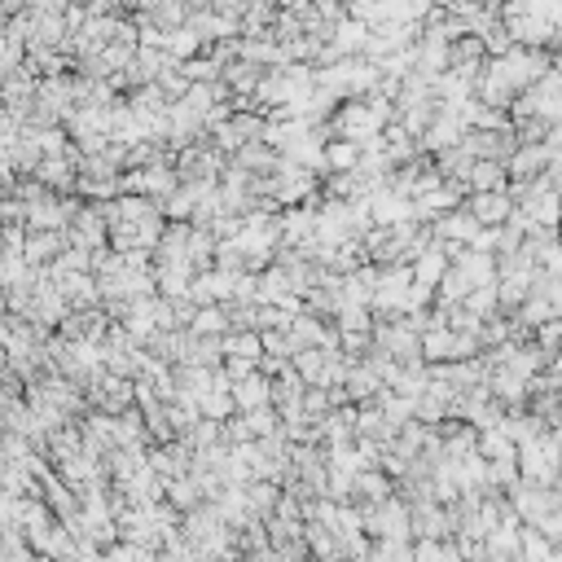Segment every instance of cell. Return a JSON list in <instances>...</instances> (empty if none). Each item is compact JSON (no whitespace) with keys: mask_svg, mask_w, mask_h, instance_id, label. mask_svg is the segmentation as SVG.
<instances>
[{"mask_svg":"<svg viewBox=\"0 0 562 562\" xmlns=\"http://www.w3.org/2000/svg\"><path fill=\"white\" fill-rule=\"evenodd\" d=\"M510 216V198L505 194H479L474 198V220L479 225H501Z\"/></svg>","mask_w":562,"mask_h":562,"instance_id":"1","label":"cell"}]
</instances>
